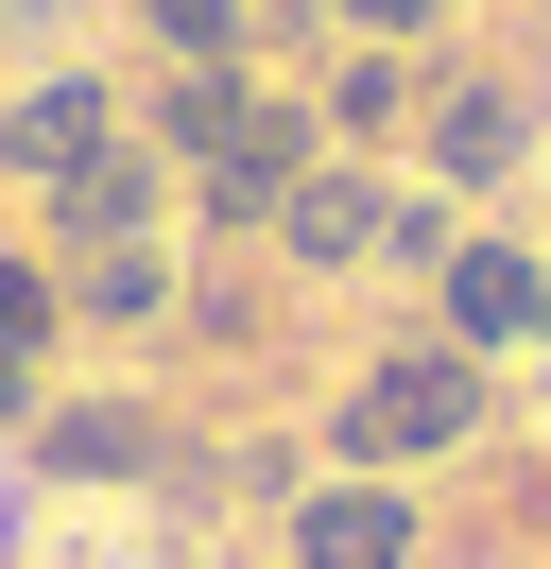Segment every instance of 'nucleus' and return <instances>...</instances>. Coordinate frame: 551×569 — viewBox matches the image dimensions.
Listing matches in <instances>:
<instances>
[{
	"instance_id": "39448f33",
	"label": "nucleus",
	"mask_w": 551,
	"mask_h": 569,
	"mask_svg": "<svg viewBox=\"0 0 551 569\" xmlns=\"http://www.w3.org/2000/svg\"><path fill=\"white\" fill-rule=\"evenodd\" d=\"M534 328H551V277H534V259H517V242H448V346H534Z\"/></svg>"
},
{
	"instance_id": "9d476101",
	"label": "nucleus",
	"mask_w": 551,
	"mask_h": 569,
	"mask_svg": "<svg viewBox=\"0 0 551 569\" xmlns=\"http://www.w3.org/2000/svg\"><path fill=\"white\" fill-rule=\"evenodd\" d=\"M34 449H52L69 483H121V466H156V415H121V397H87V415H52Z\"/></svg>"
},
{
	"instance_id": "ddd939ff",
	"label": "nucleus",
	"mask_w": 551,
	"mask_h": 569,
	"mask_svg": "<svg viewBox=\"0 0 551 569\" xmlns=\"http://www.w3.org/2000/svg\"><path fill=\"white\" fill-rule=\"evenodd\" d=\"M52 328H69V293H52V277H34V259H18V242H0V397H18V380H34V362H52Z\"/></svg>"
},
{
	"instance_id": "1a4fd4ad",
	"label": "nucleus",
	"mask_w": 551,
	"mask_h": 569,
	"mask_svg": "<svg viewBox=\"0 0 551 569\" xmlns=\"http://www.w3.org/2000/svg\"><path fill=\"white\" fill-rule=\"evenodd\" d=\"M431 173H448V190L517 173V87H448V104H431Z\"/></svg>"
},
{
	"instance_id": "6e6552de",
	"label": "nucleus",
	"mask_w": 551,
	"mask_h": 569,
	"mask_svg": "<svg viewBox=\"0 0 551 569\" xmlns=\"http://www.w3.org/2000/svg\"><path fill=\"white\" fill-rule=\"evenodd\" d=\"M293 173H310V121L276 104L241 156H207V224H276V190H293Z\"/></svg>"
},
{
	"instance_id": "0eeeda50",
	"label": "nucleus",
	"mask_w": 551,
	"mask_h": 569,
	"mask_svg": "<svg viewBox=\"0 0 551 569\" xmlns=\"http://www.w3.org/2000/svg\"><path fill=\"white\" fill-rule=\"evenodd\" d=\"M259 121H276V87H241V70H172V87H156V156H190V173L241 156Z\"/></svg>"
},
{
	"instance_id": "dca6fc26",
	"label": "nucleus",
	"mask_w": 551,
	"mask_h": 569,
	"mask_svg": "<svg viewBox=\"0 0 551 569\" xmlns=\"http://www.w3.org/2000/svg\"><path fill=\"white\" fill-rule=\"evenodd\" d=\"M52 18H69V0H0V36H52Z\"/></svg>"
},
{
	"instance_id": "9b49d317",
	"label": "nucleus",
	"mask_w": 551,
	"mask_h": 569,
	"mask_svg": "<svg viewBox=\"0 0 551 569\" xmlns=\"http://www.w3.org/2000/svg\"><path fill=\"white\" fill-rule=\"evenodd\" d=\"M69 311H103V328H156V311H172V259H156V242H103V259H69Z\"/></svg>"
},
{
	"instance_id": "423d86ee",
	"label": "nucleus",
	"mask_w": 551,
	"mask_h": 569,
	"mask_svg": "<svg viewBox=\"0 0 551 569\" xmlns=\"http://www.w3.org/2000/svg\"><path fill=\"white\" fill-rule=\"evenodd\" d=\"M293 569H413V500H397V483H328V500H293Z\"/></svg>"
},
{
	"instance_id": "f8f14e48",
	"label": "nucleus",
	"mask_w": 551,
	"mask_h": 569,
	"mask_svg": "<svg viewBox=\"0 0 551 569\" xmlns=\"http://www.w3.org/2000/svg\"><path fill=\"white\" fill-rule=\"evenodd\" d=\"M138 36H156L172 70H241V36H259V0H138Z\"/></svg>"
},
{
	"instance_id": "f257e3e1",
	"label": "nucleus",
	"mask_w": 551,
	"mask_h": 569,
	"mask_svg": "<svg viewBox=\"0 0 551 569\" xmlns=\"http://www.w3.org/2000/svg\"><path fill=\"white\" fill-rule=\"evenodd\" d=\"M465 431H482V362L465 346H397L344 397V466H431V449H465Z\"/></svg>"
},
{
	"instance_id": "4468645a",
	"label": "nucleus",
	"mask_w": 551,
	"mask_h": 569,
	"mask_svg": "<svg viewBox=\"0 0 551 569\" xmlns=\"http://www.w3.org/2000/svg\"><path fill=\"white\" fill-rule=\"evenodd\" d=\"M397 104H413V87H397V52H344V70H328V121H344V139H379Z\"/></svg>"
},
{
	"instance_id": "2eb2a0df",
	"label": "nucleus",
	"mask_w": 551,
	"mask_h": 569,
	"mask_svg": "<svg viewBox=\"0 0 551 569\" xmlns=\"http://www.w3.org/2000/svg\"><path fill=\"white\" fill-rule=\"evenodd\" d=\"M328 18H362V36H431L448 0H328Z\"/></svg>"
},
{
	"instance_id": "20e7f679",
	"label": "nucleus",
	"mask_w": 551,
	"mask_h": 569,
	"mask_svg": "<svg viewBox=\"0 0 551 569\" xmlns=\"http://www.w3.org/2000/svg\"><path fill=\"white\" fill-rule=\"evenodd\" d=\"M276 242H293L310 277H344V259H379V242H397V190H379V173H328V156H310V173L276 190Z\"/></svg>"
},
{
	"instance_id": "f03ea898",
	"label": "nucleus",
	"mask_w": 551,
	"mask_h": 569,
	"mask_svg": "<svg viewBox=\"0 0 551 569\" xmlns=\"http://www.w3.org/2000/svg\"><path fill=\"white\" fill-rule=\"evenodd\" d=\"M156 208H172L156 139H103L87 173H52V242H69V259H103V242H156Z\"/></svg>"
},
{
	"instance_id": "7ed1b4c3",
	"label": "nucleus",
	"mask_w": 551,
	"mask_h": 569,
	"mask_svg": "<svg viewBox=\"0 0 551 569\" xmlns=\"http://www.w3.org/2000/svg\"><path fill=\"white\" fill-rule=\"evenodd\" d=\"M121 139V87H87V70H52V87H18V104H0V173H87V156Z\"/></svg>"
}]
</instances>
